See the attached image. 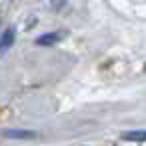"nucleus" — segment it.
<instances>
[{
    "instance_id": "obj_1",
    "label": "nucleus",
    "mask_w": 146,
    "mask_h": 146,
    "mask_svg": "<svg viewBox=\"0 0 146 146\" xmlns=\"http://www.w3.org/2000/svg\"><path fill=\"white\" fill-rule=\"evenodd\" d=\"M14 36H16L14 28H6L2 34H0V56H2L8 48H12V44H14Z\"/></svg>"
},
{
    "instance_id": "obj_2",
    "label": "nucleus",
    "mask_w": 146,
    "mask_h": 146,
    "mask_svg": "<svg viewBox=\"0 0 146 146\" xmlns=\"http://www.w3.org/2000/svg\"><path fill=\"white\" fill-rule=\"evenodd\" d=\"M62 38H64V32H48V34H42L36 40V44L38 46H50V44H54V42H58Z\"/></svg>"
},
{
    "instance_id": "obj_3",
    "label": "nucleus",
    "mask_w": 146,
    "mask_h": 146,
    "mask_svg": "<svg viewBox=\"0 0 146 146\" xmlns=\"http://www.w3.org/2000/svg\"><path fill=\"white\" fill-rule=\"evenodd\" d=\"M122 138L124 140H134V142H146V130H132V132H126Z\"/></svg>"
},
{
    "instance_id": "obj_4",
    "label": "nucleus",
    "mask_w": 146,
    "mask_h": 146,
    "mask_svg": "<svg viewBox=\"0 0 146 146\" xmlns=\"http://www.w3.org/2000/svg\"><path fill=\"white\" fill-rule=\"evenodd\" d=\"M48 2H50V6H52L54 10H60V8L68 2V0H48Z\"/></svg>"
},
{
    "instance_id": "obj_5",
    "label": "nucleus",
    "mask_w": 146,
    "mask_h": 146,
    "mask_svg": "<svg viewBox=\"0 0 146 146\" xmlns=\"http://www.w3.org/2000/svg\"><path fill=\"white\" fill-rule=\"evenodd\" d=\"M6 134L8 136H32V132H26V130H10Z\"/></svg>"
}]
</instances>
